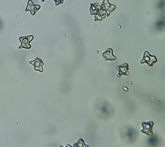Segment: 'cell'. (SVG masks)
<instances>
[{
  "label": "cell",
  "mask_w": 165,
  "mask_h": 147,
  "mask_svg": "<svg viewBox=\"0 0 165 147\" xmlns=\"http://www.w3.org/2000/svg\"><path fill=\"white\" fill-rule=\"evenodd\" d=\"M33 36L29 35V36H22V37L20 38L21 43V48H30V41H32Z\"/></svg>",
  "instance_id": "1"
},
{
  "label": "cell",
  "mask_w": 165,
  "mask_h": 147,
  "mask_svg": "<svg viewBox=\"0 0 165 147\" xmlns=\"http://www.w3.org/2000/svg\"><path fill=\"white\" fill-rule=\"evenodd\" d=\"M156 61V58L154 56H151V55L148 54V52H145L144 58H143V61L142 62H147L148 65L152 66L155 62Z\"/></svg>",
  "instance_id": "2"
},
{
  "label": "cell",
  "mask_w": 165,
  "mask_h": 147,
  "mask_svg": "<svg viewBox=\"0 0 165 147\" xmlns=\"http://www.w3.org/2000/svg\"><path fill=\"white\" fill-rule=\"evenodd\" d=\"M103 57L106 58V60H116V57L113 55V51L111 49H109V50L104 51Z\"/></svg>",
  "instance_id": "3"
},
{
  "label": "cell",
  "mask_w": 165,
  "mask_h": 147,
  "mask_svg": "<svg viewBox=\"0 0 165 147\" xmlns=\"http://www.w3.org/2000/svg\"><path fill=\"white\" fill-rule=\"evenodd\" d=\"M31 64H33L35 66V68L36 70H39V71H42V66H43V63L42 61L40 60V59H36V60L34 61H31Z\"/></svg>",
  "instance_id": "4"
},
{
  "label": "cell",
  "mask_w": 165,
  "mask_h": 147,
  "mask_svg": "<svg viewBox=\"0 0 165 147\" xmlns=\"http://www.w3.org/2000/svg\"><path fill=\"white\" fill-rule=\"evenodd\" d=\"M36 9H39V6H35L31 1L28 2V6H27V11H30V12H32V14H35V12L37 11Z\"/></svg>",
  "instance_id": "5"
},
{
  "label": "cell",
  "mask_w": 165,
  "mask_h": 147,
  "mask_svg": "<svg viewBox=\"0 0 165 147\" xmlns=\"http://www.w3.org/2000/svg\"><path fill=\"white\" fill-rule=\"evenodd\" d=\"M152 126H153V124H152V122H149V123H147V122H144L143 123V130H144V132H146V133H151V128H152Z\"/></svg>",
  "instance_id": "6"
},
{
  "label": "cell",
  "mask_w": 165,
  "mask_h": 147,
  "mask_svg": "<svg viewBox=\"0 0 165 147\" xmlns=\"http://www.w3.org/2000/svg\"><path fill=\"white\" fill-rule=\"evenodd\" d=\"M119 72L123 75H127L128 73V66L127 65H124V66H121L119 67Z\"/></svg>",
  "instance_id": "7"
},
{
  "label": "cell",
  "mask_w": 165,
  "mask_h": 147,
  "mask_svg": "<svg viewBox=\"0 0 165 147\" xmlns=\"http://www.w3.org/2000/svg\"><path fill=\"white\" fill-rule=\"evenodd\" d=\"M148 143H149L150 145H155L156 144V138L155 137H152L149 139V141H148Z\"/></svg>",
  "instance_id": "8"
},
{
  "label": "cell",
  "mask_w": 165,
  "mask_h": 147,
  "mask_svg": "<svg viewBox=\"0 0 165 147\" xmlns=\"http://www.w3.org/2000/svg\"><path fill=\"white\" fill-rule=\"evenodd\" d=\"M127 135L130 138L134 137V131L133 130H127Z\"/></svg>",
  "instance_id": "9"
},
{
  "label": "cell",
  "mask_w": 165,
  "mask_h": 147,
  "mask_svg": "<svg viewBox=\"0 0 165 147\" xmlns=\"http://www.w3.org/2000/svg\"><path fill=\"white\" fill-rule=\"evenodd\" d=\"M76 146H77V147H85V144H84L83 141L79 140V141L76 144Z\"/></svg>",
  "instance_id": "10"
},
{
  "label": "cell",
  "mask_w": 165,
  "mask_h": 147,
  "mask_svg": "<svg viewBox=\"0 0 165 147\" xmlns=\"http://www.w3.org/2000/svg\"><path fill=\"white\" fill-rule=\"evenodd\" d=\"M157 27H163V21H160L156 24Z\"/></svg>",
  "instance_id": "11"
},
{
  "label": "cell",
  "mask_w": 165,
  "mask_h": 147,
  "mask_svg": "<svg viewBox=\"0 0 165 147\" xmlns=\"http://www.w3.org/2000/svg\"><path fill=\"white\" fill-rule=\"evenodd\" d=\"M55 1L57 2V4H60L63 1V0H55Z\"/></svg>",
  "instance_id": "12"
},
{
  "label": "cell",
  "mask_w": 165,
  "mask_h": 147,
  "mask_svg": "<svg viewBox=\"0 0 165 147\" xmlns=\"http://www.w3.org/2000/svg\"><path fill=\"white\" fill-rule=\"evenodd\" d=\"M0 27H1V21H0Z\"/></svg>",
  "instance_id": "13"
},
{
  "label": "cell",
  "mask_w": 165,
  "mask_h": 147,
  "mask_svg": "<svg viewBox=\"0 0 165 147\" xmlns=\"http://www.w3.org/2000/svg\"><path fill=\"white\" fill-rule=\"evenodd\" d=\"M67 147H71V146H70V145H68V146H67Z\"/></svg>",
  "instance_id": "14"
}]
</instances>
